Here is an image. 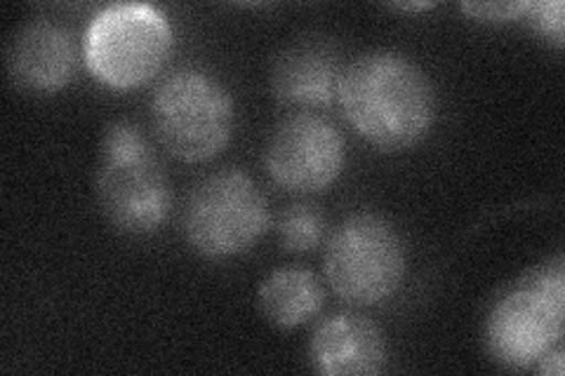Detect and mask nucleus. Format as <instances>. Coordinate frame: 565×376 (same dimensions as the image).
I'll return each mask as SVG.
<instances>
[{"label":"nucleus","instance_id":"nucleus-16","mask_svg":"<svg viewBox=\"0 0 565 376\" xmlns=\"http://www.w3.org/2000/svg\"><path fill=\"white\" fill-rule=\"evenodd\" d=\"M540 372L546 376H561L563 374V351H546L540 361Z\"/></svg>","mask_w":565,"mask_h":376},{"label":"nucleus","instance_id":"nucleus-14","mask_svg":"<svg viewBox=\"0 0 565 376\" xmlns=\"http://www.w3.org/2000/svg\"><path fill=\"white\" fill-rule=\"evenodd\" d=\"M530 20H533L535 29L544 33L546 39H552L556 47H563V33H565V20H563V3L561 0H546V3H533L527 10Z\"/></svg>","mask_w":565,"mask_h":376},{"label":"nucleus","instance_id":"nucleus-8","mask_svg":"<svg viewBox=\"0 0 565 376\" xmlns=\"http://www.w3.org/2000/svg\"><path fill=\"white\" fill-rule=\"evenodd\" d=\"M344 137L318 114H292L274 130L264 165L274 182L292 193L326 191L344 168Z\"/></svg>","mask_w":565,"mask_h":376},{"label":"nucleus","instance_id":"nucleus-5","mask_svg":"<svg viewBox=\"0 0 565 376\" xmlns=\"http://www.w3.org/2000/svg\"><path fill=\"white\" fill-rule=\"evenodd\" d=\"M172 29L161 10L118 3L102 10L85 33V62L104 85L130 89L151 80L166 64Z\"/></svg>","mask_w":565,"mask_h":376},{"label":"nucleus","instance_id":"nucleus-11","mask_svg":"<svg viewBox=\"0 0 565 376\" xmlns=\"http://www.w3.org/2000/svg\"><path fill=\"white\" fill-rule=\"evenodd\" d=\"M340 57L323 39H302L278 55L271 85L280 104L292 109H318L338 99Z\"/></svg>","mask_w":565,"mask_h":376},{"label":"nucleus","instance_id":"nucleus-6","mask_svg":"<svg viewBox=\"0 0 565 376\" xmlns=\"http://www.w3.org/2000/svg\"><path fill=\"white\" fill-rule=\"evenodd\" d=\"M408 257L398 230L377 214H353L326 249V278L349 303L373 307L392 297L405 278Z\"/></svg>","mask_w":565,"mask_h":376},{"label":"nucleus","instance_id":"nucleus-13","mask_svg":"<svg viewBox=\"0 0 565 376\" xmlns=\"http://www.w3.org/2000/svg\"><path fill=\"white\" fill-rule=\"evenodd\" d=\"M278 238L286 253L307 255L326 238V217L321 210L307 203H295L278 217Z\"/></svg>","mask_w":565,"mask_h":376},{"label":"nucleus","instance_id":"nucleus-2","mask_svg":"<svg viewBox=\"0 0 565 376\" xmlns=\"http://www.w3.org/2000/svg\"><path fill=\"white\" fill-rule=\"evenodd\" d=\"M95 195L106 222L130 236H147L166 222L168 176L135 122L116 120L106 128Z\"/></svg>","mask_w":565,"mask_h":376},{"label":"nucleus","instance_id":"nucleus-7","mask_svg":"<svg viewBox=\"0 0 565 376\" xmlns=\"http://www.w3.org/2000/svg\"><path fill=\"white\" fill-rule=\"evenodd\" d=\"M269 226V207L262 191L241 170L205 176L191 191L182 228L199 255L224 259L253 247Z\"/></svg>","mask_w":565,"mask_h":376},{"label":"nucleus","instance_id":"nucleus-10","mask_svg":"<svg viewBox=\"0 0 565 376\" xmlns=\"http://www.w3.org/2000/svg\"><path fill=\"white\" fill-rule=\"evenodd\" d=\"M313 372L323 376H367L386 365V342L373 320L359 313H334L316 327L309 344Z\"/></svg>","mask_w":565,"mask_h":376},{"label":"nucleus","instance_id":"nucleus-3","mask_svg":"<svg viewBox=\"0 0 565 376\" xmlns=\"http://www.w3.org/2000/svg\"><path fill=\"white\" fill-rule=\"evenodd\" d=\"M565 264L554 257L537 266L492 303L486 322V346L494 363L527 369L542 361L563 336Z\"/></svg>","mask_w":565,"mask_h":376},{"label":"nucleus","instance_id":"nucleus-1","mask_svg":"<svg viewBox=\"0 0 565 376\" xmlns=\"http://www.w3.org/2000/svg\"><path fill=\"white\" fill-rule=\"evenodd\" d=\"M338 99L351 128L382 151L419 144L436 120L429 76L394 50L365 52L353 60L342 71Z\"/></svg>","mask_w":565,"mask_h":376},{"label":"nucleus","instance_id":"nucleus-15","mask_svg":"<svg viewBox=\"0 0 565 376\" xmlns=\"http://www.w3.org/2000/svg\"><path fill=\"white\" fill-rule=\"evenodd\" d=\"M533 3H462V10L469 17L483 22H507L519 20L521 14H527Z\"/></svg>","mask_w":565,"mask_h":376},{"label":"nucleus","instance_id":"nucleus-12","mask_svg":"<svg viewBox=\"0 0 565 376\" xmlns=\"http://www.w3.org/2000/svg\"><path fill=\"white\" fill-rule=\"evenodd\" d=\"M323 288L307 268H278L259 284L262 315L278 330H295L323 309Z\"/></svg>","mask_w":565,"mask_h":376},{"label":"nucleus","instance_id":"nucleus-4","mask_svg":"<svg viewBox=\"0 0 565 376\" xmlns=\"http://www.w3.org/2000/svg\"><path fill=\"white\" fill-rule=\"evenodd\" d=\"M151 120L163 149L184 163H203L228 144L234 99L203 68H177L156 87Z\"/></svg>","mask_w":565,"mask_h":376},{"label":"nucleus","instance_id":"nucleus-17","mask_svg":"<svg viewBox=\"0 0 565 376\" xmlns=\"http://www.w3.org/2000/svg\"><path fill=\"white\" fill-rule=\"evenodd\" d=\"M434 3H396L398 10H424V8H431Z\"/></svg>","mask_w":565,"mask_h":376},{"label":"nucleus","instance_id":"nucleus-9","mask_svg":"<svg viewBox=\"0 0 565 376\" xmlns=\"http://www.w3.org/2000/svg\"><path fill=\"white\" fill-rule=\"evenodd\" d=\"M76 66L74 35L50 20L24 24L8 47V74L22 93H60L74 80Z\"/></svg>","mask_w":565,"mask_h":376}]
</instances>
